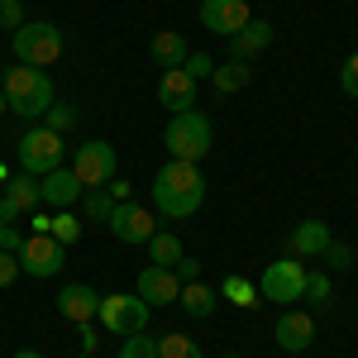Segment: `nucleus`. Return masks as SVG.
Returning <instances> with one entry per match:
<instances>
[{
  "label": "nucleus",
  "mask_w": 358,
  "mask_h": 358,
  "mask_svg": "<svg viewBox=\"0 0 358 358\" xmlns=\"http://www.w3.org/2000/svg\"><path fill=\"white\" fill-rule=\"evenodd\" d=\"M301 292H306L301 258H277V263H268V273L258 277V296H268V301H277V306H296Z\"/></svg>",
  "instance_id": "0eeeda50"
},
{
  "label": "nucleus",
  "mask_w": 358,
  "mask_h": 358,
  "mask_svg": "<svg viewBox=\"0 0 358 358\" xmlns=\"http://www.w3.org/2000/svg\"><path fill=\"white\" fill-rule=\"evenodd\" d=\"M187 248H182V239L177 234H167V229H158L153 239H148V258H153V268H177V258H182Z\"/></svg>",
  "instance_id": "b1692460"
},
{
  "label": "nucleus",
  "mask_w": 358,
  "mask_h": 358,
  "mask_svg": "<svg viewBox=\"0 0 358 358\" xmlns=\"http://www.w3.org/2000/svg\"><path fill=\"white\" fill-rule=\"evenodd\" d=\"M158 358H201V344L182 330H167L163 339H158Z\"/></svg>",
  "instance_id": "393cba45"
},
{
  "label": "nucleus",
  "mask_w": 358,
  "mask_h": 358,
  "mask_svg": "<svg viewBox=\"0 0 358 358\" xmlns=\"http://www.w3.org/2000/svg\"><path fill=\"white\" fill-rule=\"evenodd\" d=\"M120 358H158V339L153 334H124V344H120Z\"/></svg>",
  "instance_id": "cd10ccee"
},
{
  "label": "nucleus",
  "mask_w": 358,
  "mask_h": 358,
  "mask_svg": "<svg viewBox=\"0 0 358 358\" xmlns=\"http://www.w3.org/2000/svg\"><path fill=\"white\" fill-rule=\"evenodd\" d=\"M134 292L148 306H172L177 296H182V277L172 273V268H153V263H148V268L138 273V287H134Z\"/></svg>",
  "instance_id": "4468645a"
},
{
  "label": "nucleus",
  "mask_w": 358,
  "mask_h": 358,
  "mask_svg": "<svg viewBox=\"0 0 358 358\" xmlns=\"http://www.w3.org/2000/svg\"><path fill=\"white\" fill-rule=\"evenodd\" d=\"M268 43H273V24H268V20H248V24L229 38V57H234V62H253Z\"/></svg>",
  "instance_id": "f3484780"
},
{
  "label": "nucleus",
  "mask_w": 358,
  "mask_h": 358,
  "mask_svg": "<svg viewBox=\"0 0 358 358\" xmlns=\"http://www.w3.org/2000/svg\"><path fill=\"white\" fill-rule=\"evenodd\" d=\"M172 273L182 277V282H196V277H201V258H187V253H182V258H177V268H172Z\"/></svg>",
  "instance_id": "e433bc0d"
},
{
  "label": "nucleus",
  "mask_w": 358,
  "mask_h": 358,
  "mask_svg": "<svg viewBox=\"0 0 358 358\" xmlns=\"http://www.w3.org/2000/svg\"><path fill=\"white\" fill-rule=\"evenodd\" d=\"M277 344L287 349V354H306L310 344H315V320L306 315V310H282V320H277Z\"/></svg>",
  "instance_id": "dca6fc26"
},
{
  "label": "nucleus",
  "mask_w": 358,
  "mask_h": 358,
  "mask_svg": "<svg viewBox=\"0 0 358 358\" xmlns=\"http://www.w3.org/2000/svg\"><path fill=\"white\" fill-rule=\"evenodd\" d=\"M110 234L120 239V244H148L153 234H158V220H153V210H143V206H134V201H115L110 210Z\"/></svg>",
  "instance_id": "9d476101"
},
{
  "label": "nucleus",
  "mask_w": 358,
  "mask_h": 358,
  "mask_svg": "<svg viewBox=\"0 0 358 358\" xmlns=\"http://www.w3.org/2000/svg\"><path fill=\"white\" fill-rule=\"evenodd\" d=\"M15 358H43V354H38V349H20Z\"/></svg>",
  "instance_id": "58836bf2"
},
{
  "label": "nucleus",
  "mask_w": 358,
  "mask_h": 358,
  "mask_svg": "<svg viewBox=\"0 0 358 358\" xmlns=\"http://www.w3.org/2000/svg\"><path fill=\"white\" fill-rule=\"evenodd\" d=\"M57 310H62L67 320H77V325H91L96 310H101V292L86 287V282H67V287L57 292Z\"/></svg>",
  "instance_id": "2eb2a0df"
},
{
  "label": "nucleus",
  "mask_w": 358,
  "mask_h": 358,
  "mask_svg": "<svg viewBox=\"0 0 358 358\" xmlns=\"http://www.w3.org/2000/svg\"><path fill=\"white\" fill-rule=\"evenodd\" d=\"M196 77L187 72V67H167L163 77H158V106L172 115H182V110H192L196 106Z\"/></svg>",
  "instance_id": "f8f14e48"
},
{
  "label": "nucleus",
  "mask_w": 358,
  "mask_h": 358,
  "mask_svg": "<svg viewBox=\"0 0 358 358\" xmlns=\"http://www.w3.org/2000/svg\"><path fill=\"white\" fill-rule=\"evenodd\" d=\"M182 67L192 72L196 82H206V77L215 72V57H210V53H187V62H182Z\"/></svg>",
  "instance_id": "72a5a7b5"
},
{
  "label": "nucleus",
  "mask_w": 358,
  "mask_h": 358,
  "mask_svg": "<svg viewBox=\"0 0 358 358\" xmlns=\"http://www.w3.org/2000/svg\"><path fill=\"white\" fill-rule=\"evenodd\" d=\"M248 20H253L248 0H201V24L210 34H220V38H234Z\"/></svg>",
  "instance_id": "9b49d317"
},
{
  "label": "nucleus",
  "mask_w": 358,
  "mask_h": 358,
  "mask_svg": "<svg viewBox=\"0 0 358 358\" xmlns=\"http://www.w3.org/2000/svg\"><path fill=\"white\" fill-rule=\"evenodd\" d=\"M82 192H86V187L77 182V172H72V167H53V172H43V177H38V196H43V206H53V210L77 206Z\"/></svg>",
  "instance_id": "ddd939ff"
},
{
  "label": "nucleus",
  "mask_w": 358,
  "mask_h": 358,
  "mask_svg": "<svg viewBox=\"0 0 358 358\" xmlns=\"http://www.w3.org/2000/svg\"><path fill=\"white\" fill-rule=\"evenodd\" d=\"M5 110H10V106H5V91H0V115H5Z\"/></svg>",
  "instance_id": "ea45409f"
},
{
  "label": "nucleus",
  "mask_w": 358,
  "mask_h": 358,
  "mask_svg": "<svg viewBox=\"0 0 358 358\" xmlns=\"http://www.w3.org/2000/svg\"><path fill=\"white\" fill-rule=\"evenodd\" d=\"M224 358H239V354H224Z\"/></svg>",
  "instance_id": "a19ab883"
},
{
  "label": "nucleus",
  "mask_w": 358,
  "mask_h": 358,
  "mask_svg": "<svg viewBox=\"0 0 358 358\" xmlns=\"http://www.w3.org/2000/svg\"><path fill=\"white\" fill-rule=\"evenodd\" d=\"M20 215H24V210H20V206H15L10 196H0V220H5V224H15Z\"/></svg>",
  "instance_id": "4c0bfd02"
},
{
  "label": "nucleus",
  "mask_w": 358,
  "mask_h": 358,
  "mask_svg": "<svg viewBox=\"0 0 358 358\" xmlns=\"http://www.w3.org/2000/svg\"><path fill=\"white\" fill-rule=\"evenodd\" d=\"M148 315H153V306L143 301L138 292H110V296H101V310H96V320H101L110 334L148 330Z\"/></svg>",
  "instance_id": "423d86ee"
},
{
  "label": "nucleus",
  "mask_w": 358,
  "mask_h": 358,
  "mask_svg": "<svg viewBox=\"0 0 358 358\" xmlns=\"http://www.w3.org/2000/svg\"><path fill=\"white\" fill-rule=\"evenodd\" d=\"M220 296L229 306H239V310H253V306L263 301V296H258V287H253V282H248V277H239V273H229L220 282Z\"/></svg>",
  "instance_id": "5701e85b"
},
{
  "label": "nucleus",
  "mask_w": 358,
  "mask_h": 358,
  "mask_svg": "<svg viewBox=\"0 0 358 358\" xmlns=\"http://www.w3.org/2000/svg\"><path fill=\"white\" fill-rule=\"evenodd\" d=\"M15 277H20V258H15V253H0V292H5Z\"/></svg>",
  "instance_id": "c9c22d12"
},
{
  "label": "nucleus",
  "mask_w": 358,
  "mask_h": 358,
  "mask_svg": "<svg viewBox=\"0 0 358 358\" xmlns=\"http://www.w3.org/2000/svg\"><path fill=\"white\" fill-rule=\"evenodd\" d=\"M210 143H215V129H210V120L201 110H182L167 120L163 129V148L177 158V163H201L206 153H210Z\"/></svg>",
  "instance_id": "7ed1b4c3"
},
{
  "label": "nucleus",
  "mask_w": 358,
  "mask_h": 358,
  "mask_svg": "<svg viewBox=\"0 0 358 358\" xmlns=\"http://www.w3.org/2000/svg\"><path fill=\"white\" fill-rule=\"evenodd\" d=\"M43 124H48V129H53V134H67V129H72V124H77V106H48V115H43Z\"/></svg>",
  "instance_id": "c756f323"
},
{
  "label": "nucleus",
  "mask_w": 358,
  "mask_h": 358,
  "mask_svg": "<svg viewBox=\"0 0 358 358\" xmlns=\"http://www.w3.org/2000/svg\"><path fill=\"white\" fill-rule=\"evenodd\" d=\"M320 258H325V268H330V273H349V268H354V248L349 244H325V253H320Z\"/></svg>",
  "instance_id": "c85d7f7f"
},
{
  "label": "nucleus",
  "mask_w": 358,
  "mask_h": 358,
  "mask_svg": "<svg viewBox=\"0 0 358 358\" xmlns=\"http://www.w3.org/2000/svg\"><path fill=\"white\" fill-rule=\"evenodd\" d=\"M177 301H182L187 315L210 320V315H215V306H220V292H215V287H206V282L196 277V282H182V296H177Z\"/></svg>",
  "instance_id": "6ab92c4d"
},
{
  "label": "nucleus",
  "mask_w": 358,
  "mask_h": 358,
  "mask_svg": "<svg viewBox=\"0 0 358 358\" xmlns=\"http://www.w3.org/2000/svg\"><path fill=\"white\" fill-rule=\"evenodd\" d=\"M15 57L24 62V67H48V62H57L62 57V29L48 24V20H38V24H20L15 29Z\"/></svg>",
  "instance_id": "39448f33"
},
{
  "label": "nucleus",
  "mask_w": 358,
  "mask_h": 358,
  "mask_svg": "<svg viewBox=\"0 0 358 358\" xmlns=\"http://www.w3.org/2000/svg\"><path fill=\"white\" fill-rule=\"evenodd\" d=\"M77 182H82L86 192H101V187H110L115 182V143L106 138H86L77 143Z\"/></svg>",
  "instance_id": "6e6552de"
},
{
  "label": "nucleus",
  "mask_w": 358,
  "mask_h": 358,
  "mask_svg": "<svg viewBox=\"0 0 358 358\" xmlns=\"http://www.w3.org/2000/svg\"><path fill=\"white\" fill-rule=\"evenodd\" d=\"M15 258H20V273H29V277H57L62 263H67V248L57 244L53 234H29Z\"/></svg>",
  "instance_id": "1a4fd4ad"
},
{
  "label": "nucleus",
  "mask_w": 358,
  "mask_h": 358,
  "mask_svg": "<svg viewBox=\"0 0 358 358\" xmlns=\"http://www.w3.org/2000/svg\"><path fill=\"white\" fill-rule=\"evenodd\" d=\"M248 77H253V67L248 62H215V72H210V86L220 91V96H229V91H239V86H248Z\"/></svg>",
  "instance_id": "4be33fe9"
},
{
  "label": "nucleus",
  "mask_w": 358,
  "mask_h": 358,
  "mask_svg": "<svg viewBox=\"0 0 358 358\" xmlns=\"http://www.w3.org/2000/svg\"><path fill=\"white\" fill-rule=\"evenodd\" d=\"M339 86H344V96H354V101H358V53L339 67Z\"/></svg>",
  "instance_id": "f704fd0d"
},
{
  "label": "nucleus",
  "mask_w": 358,
  "mask_h": 358,
  "mask_svg": "<svg viewBox=\"0 0 358 358\" xmlns=\"http://www.w3.org/2000/svg\"><path fill=\"white\" fill-rule=\"evenodd\" d=\"M15 158H20V172L43 177V172L62 167V158H67V143H62V134H53L48 124H34V129H24V134H20V143H15Z\"/></svg>",
  "instance_id": "20e7f679"
},
{
  "label": "nucleus",
  "mask_w": 358,
  "mask_h": 358,
  "mask_svg": "<svg viewBox=\"0 0 358 358\" xmlns=\"http://www.w3.org/2000/svg\"><path fill=\"white\" fill-rule=\"evenodd\" d=\"M310 306H330V277L325 273H306V292H301Z\"/></svg>",
  "instance_id": "7c9ffc66"
},
{
  "label": "nucleus",
  "mask_w": 358,
  "mask_h": 358,
  "mask_svg": "<svg viewBox=\"0 0 358 358\" xmlns=\"http://www.w3.org/2000/svg\"><path fill=\"white\" fill-rule=\"evenodd\" d=\"M0 91H5V106L15 115H24V120H43L48 106H53V82H48V72L43 67H10L5 77H0Z\"/></svg>",
  "instance_id": "f03ea898"
},
{
  "label": "nucleus",
  "mask_w": 358,
  "mask_h": 358,
  "mask_svg": "<svg viewBox=\"0 0 358 358\" xmlns=\"http://www.w3.org/2000/svg\"><path fill=\"white\" fill-rule=\"evenodd\" d=\"M82 358H91V354H82Z\"/></svg>",
  "instance_id": "79ce46f5"
},
{
  "label": "nucleus",
  "mask_w": 358,
  "mask_h": 358,
  "mask_svg": "<svg viewBox=\"0 0 358 358\" xmlns=\"http://www.w3.org/2000/svg\"><path fill=\"white\" fill-rule=\"evenodd\" d=\"M24 229H20V224H5L0 220V253H20V248H24Z\"/></svg>",
  "instance_id": "473e14b6"
},
{
  "label": "nucleus",
  "mask_w": 358,
  "mask_h": 358,
  "mask_svg": "<svg viewBox=\"0 0 358 358\" xmlns=\"http://www.w3.org/2000/svg\"><path fill=\"white\" fill-rule=\"evenodd\" d=\"M48 234L67 248V244H77V239H82V220H77L72 210H57V215H48Z\"/></svg>",
  "instance_id": "a878e982"
},
{
  "label": "nucleus",
  "mask_w": 358,
  "mask_h": 358,
  "mask_svg": "<svg viewBox=\"0 0 358 358\" xmlns=\"http://www.w3.org/2000/svg\"><path fill=\"white\" fill-rule=\"evenodd\" d=\"M201 201H206V177H201V167L196 163H163L158 167V177H153V206H158V215L167 220H192L196 210H201Z\"/></svg>",
  "instance_id": "f257e3e1"
},
{
  "label": "nucleus",
  "mask_w": 358,
  "mask_h": 358,
  "mask_svg": "<svg viewBox=\"0 0 358 358\" xmlns=\"http://www.w3.org/2000/svg\"><path fill=\"white\" fill-rule=\"evenodd\" d=\"M330 244V224L325 220H301L292 229V258H320Z\"/></svg>",
  "instance_id": "a211bd4d"
},
{
  "label": "nucleus",
  "mask_w": 358,
  "mask_h": 358,
  "mask_svg": "<svg viewBox=\"0 0 358 358\" xmlns=\"http://www.w3.org/2000/svg\"><path fill=\"white\" fill-rule=\"evenodd\" d=\"M5 196H10L24 215H34V210L43 206V196H38V177H34V172H15V177H5Z\"/></svg>",
  "instance_id": "412c9836"
},
{
  "label": "nucleus",
  "mask_w": 358,
  "mask_h": 358,
  "mask_svg": "<svg viewBox=\"0 0 358 358\" xmlns=\"http://www.w3.org/2000/svg\"><path fill=\"white\" fill-rule=\"evenodd\" d=\"M148 53H153V62H158V67L167 72V67H182L192 48H187V38H182L177 29H163V34H153V43H148Z\"/></svg>",
  "instance_id": "aec40b11"
},
{
  "label": "nucleus",
  "mask_w": 358,
  "mask_h": 358,
  "mask_svg": "<svg viewBox=\"0 0 358 358\" xmlns=\"http://www.w3.org/2000/svg\"><path fill=\"white\" fill-rule=\"evenodd\" d=\"M24 24V0H0V29H15Z\"/></svg>",
  "instance_id": "2f4dec72"
},
{
  "label": "nucleus",
  "mask_w": 358,
  "mask_h": 358,
  "mask_svg": "<svg viewBox=\"0 0 358 358\" xmlns=\"http://www.w3.org/2000/svg\"><path fill=\"white\" fill-rule=\"evenodd\" d=\"M110 210H115V196L106 192V187H101V192H82V215L86 220H110Z\"/></svg>",
  "instance_id": "bb28decb"
}]
</instances>
